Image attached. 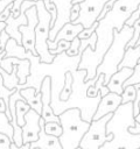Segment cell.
<instances>
[{
  "label": "cell",
  "instance_id": "cell-49",
  "mask_svg": "<svg viewBox=\"0 0 140 149\" xmlns=\"http://www.w3.org/2000/svg\"><path fill=\"white\" fill-rule=\"evenodd\" d=\"M139 63H140V59H139Z\"/></svg>",
  "mask_w": 140,
  "mask_h": 149
},
{
  "label": "cell",
  "instance_id": "cell-11",
  "mask_svg": "<svg viewBox=\"0 0 140 149\" xmlns=\"http://www.w3.org/2000/svg\"><path fill=\"white\" fill-rule=\"evenodd\" d=\"M41 114H38L34 109H29V112L24 116V126L22 127V141L24 143H33L38 140L40 133V120Z\"/></svg>",
  "mask_w": 140,
  "mask_h": 149
},
{
  "label": "cell",
  "instance_id": "cell-1",
  "mask_svg": "<svg viewBox=\"0 0 140 149\" xmlns=\"http://www.w3.org/2000/svg\"><path fill=\"white\" fill-rule=\"evenodd\" d=\"M139 3L140 0H118L114 2L112 9L98 21V27L96 29V49L92 50L91 47H88L82 54L80 62L77 66V70H86L88 73L85 77V83L96 77L97 68L102 63L104 55L113 42L114 29L118 31L123 29L130 16L134 10H136Z\"/></svg>",
  "mask_w": 140,
  "mask_h": 149
},
{
  "label": "cell",
  "instance_id": "cell-43",
  "mask_svg": "<svg viewBox=\"0 0 140 149\" xmlns=\"http://www.w3.org/2000/svg\"><path fill=\"white\" fill-rule=\"evenodd\" d=\"M85 0H72V5H78V3H82V2H84Z\"/></svg>",
  "mask_w": 140,
  "mask_h": 149
},
{
  "label": "cell",
  "instance_id": "cell-5",
  "mask_svg": "<svg viewBox=\"0 0 140 149\" xmlns=\"http://www.w3.org/2000/svg\"><path fill=\"white\" fill-rule=\"evenodd\" d=\"M114 113H110L99 120H92L88 132L84 134L79 147L82 149H100L105 143L111 142L114 139L113 133L106 132V126L111 121Z\"/></svg>",
  "mask_w": 140,
  "mask_h": 149
},
{
  "label": "cell",
  "instance_id": "cell-22",
  "mask_svg": "<svg viewBox=\"0 0 140 149\" xmlns=\"http://www.w3.org/2000/svg\"><path fill=\"white\" fill-rule=\"evenodd\" d=\"M0 133L7 135L13 141V127L9 122V119L6 116L5 113H0Z\"/></svg>",
  "mask_w": 140,
  "mask_h": 149
},
{
  "label": "cell",
  "instance_id": "cell-37",
  "mask_svg": "<svg viewBox=\"0 0 140 149\" xmlns=\"http://www.w3.org/2000/svg\"><path fill=\"white\" fill-rule=\"evenodd\" d=\"M0 113H5L6 116L9 119V121L12 120V116H10V112H9V107L8 105L5 102L4 99H0Z\"/></svg>",
  "mask_w": 140,
  "mask_h": 149
},
{
  "label": "cell",
  "instance_id": "cell-20",
  "mask_svg": "<svg viewBox=\"0 0 140 149\" xmlns=\"http://www.w3.org/2000/svg\"><path fill=\"white\" fill-rule=\"evenodd\" d=\"M72 93H74V76H72V72L68 71L64 73V84L58 94V98L63 102H66L72 95Z\"/></svg>",
  "mask_w": 140,
  "mask_h": 149
},
{
  "label": "cell",
  "instance_id": "cell-19",
  "mask_svg": "<svg viewBox=\"0 0 140 149\" xmlns=\"http://www.w3.org/2000/svg\"><path fill=\"white\" fill-rule=\"evenodd\" d=\"M26 49L19 44L15 40L9 38V41L7 42L6 45V52H5V57H15V58H20V59H24V54H26Z\"/></svg>",
  "mask_w": 140,
  "mask_h": 149
},
{
  "label": "cell",
  "instance_id": "cell-2",
  "mask_svg": "<svg viewBox=\"0 0 140 149\" xmlns=\"http://www.w3.org/2000/svg\"><path fill=\"white\" fill-rule=\"evenodd\" d=\"M134 29L133 27H130L125 24L120 31L116 30L113 31V42L106 54L103 57L102 63L98 65L96 76L98 74H104V85H107L110 78L118 71V66L120 62L124 58V54L126 50L127 43L131 41L133 37Z\"/></svg>",
  "mask_w": 140,
  "mask_h": 149
},
{
  "label": "cell",
  "instance_id": "cell-31",
  "mask_svg": "<svg viewBox=\"0 0 140 149\" xmlns=\"http://www.w3.org/2000/svg\"><path fill=\"white\" fill-rule=\"evenodd\" d=\"M9 35L4 30L0 35V55H2L5 57V52H6V45H7V42L9 41Z\"/></svg>",
  "mask_w": 140,
  "mask_h": 149
},
{
  "label": "cell",
  "instance_id": "cell-3",
  "mask_svg": "<svg viewBox=\"0 0 140 149\" xmlns=\"http://www.w3.org/2000/svg\"><path fill=\"white\" fill-rule=\"evenodd\" d=\"M58 116L63 128V133L58 137L62 149H77L91 122H86L82 119L80 108L78 107L66 108Z\"/></svg>",
  "mask_w": 140,
  "mask_h": 149
},
{
  "label": "cell",
  "instance_id": "cell-8",
  "mask_svg": "<svg viewBox=\"0 0 140 149\" xmlns=\"http://www.w3.org/2000/svg\"><path fill=\"white\" fill-rule=\"evenodd\" d=\"M36 1H32V0H24L21 5V9H20V15L18 17H14L12 14L9 15V17L6 21V29L5 31L9 35L10 38L15 40L19 44L22 45V36L21 33L19 30V28L21 26H26L27 24V16H26V10L29 9L30 7L35 6Z\"/></svg>",
  "mask_w": 140,
  "mask_h": 149
},
{
  "label": "cell",
  "instance_id": "cell-48",
  "mask_svg": "<svg viewBox=\"0 0 140 149\" xmlns=\"http://www.w3.org/2000/svg\"><path fill=\"white\" fill-rule=\"evenodd\" d=\"M77 149H82V148H80V147H78V148H77Z\"/></svg>",
  "mask_w": 140,
  "mask_h": 149
},
{
  "label": "cell",
  "instance_id": "cell-41",
  "mask_svg": "<svg viewBox=\"0 0 140 149\" xmlns=\"http://www.w3.org/2000/svg\"><path fill=\"white\" fill-rule=\"evenodd\" d=\"M10 149H30V143H24V144H22L21 147H18V146H15V144L12 142Z\"/></svg>",
  "mask_w": 140,
  "mask_h": 149
},
{
  "label": "cell",
  "instance_id": "cell-21",
  "mask_svg": "<svg viewBox=\"0 0 140 149\" xmlns=\"http://www.w3.org/2000/svg\"><path fill=\"white\" fill-rule=\"evenodd\" d=\"M30 106L26 101L19 100L16 102V123L22 128L24 126V116L29 112Z\"/></svg>",
  "mask_w": 140,
  "mask_h": 149
},
{
  "label": "cell",
  "instance_id": "cell-35",
  "mask_svg": "<svg viewBox=\"0 0 140 149\" xmlns=\"http://www.w3.org/2000/svg\"><path fill=\"white\" fill-rule=\"evenodd\" d=\"M139 16H140V3H139V6H138L136 10H134V12H133V14L130 16V19L126 21V23H125V24H127V26H130V27H133L134 22L139 19Z\"/></svg>",
  "mask_w": 140,
  "mask_h": 149
},
{
  "label": "cell",
  "instance_id": "cell-13",
  "mask_svg": "<svg viewBox=\"0 0 140 149\" xmlns=\"http://www.w3.org/2000/svg\"><path fill=\"white\" fill-rule=\"evenodd\" d=\"M83 29H84V27H83L82 24H79V23H78V24H75V23H72V22L65 23V24L62 27V29L57 33V35H56V37H55L54 41H49V40H48L47 43H48L49 50L56 49L57 43H58L61 40H65V41L71 42L75 37L78 36V34H79Z\"/></svg>",
  "mask_w": 140,
  "mask_h": 149
},
{
  "label": "cell",
  "instance_id": "cell-46",
  "mask_svg": "<svg viewBox=\"0 0 140 149\" xmlns=\"http://www.w3.org/2000/svg\"><path fill=\"white\" fill-rule=\"evenodd\" d=\"M2 59H4V56H2V55H0V63H1V61H2Z\"/></svg>",
  "mask_w": 140,
  "mask_h": 149
},
{
  "label": "cell",
  "instance_id": "cell-32",
  "mask_svg": "<svg viewBox=\"0 0 140 149\" xmlns=\"http://www.w3.org/2000/svg\"><path fill=\"white\" fill-rule=\"evenodd\" d=\"M24 0H15L12 3V15L14 17H18L20 15V9H21V5ZM32 1H37V0H32Z\"/></svg>",
  "mask_w": 140,
  "mask_h": 149
},
{
  "label": "cell",
  "instance_id": "cell-45",
  "mask_svg": "<svg viewBox=\"0 0 140 149\" xmlns=\"http://www.w3.org/2000/svg\"><path fill=\"white\" fill-rule=\"evenodd\" d=\"M136 45H140V36H139V40H138V42H136V44H135V47Z\"/></svg>",
  "mask_w": 140,
  "mask_h": 149
},
{
  "label": "cell",
  "instance_id": "cell-16",
  "mask_svg": "<svg viewBox=\"0 0 140 149\" xmlns=\"http://www.w3.org/2000/svg\"><path fill=\"white\" fill-rule=\"evenodd\" d=\"M20 93L32 109L36 111L38 114L42 113V100H41L42 94L40 88H35L33 86H26L20 90Z\"/></svg>",
  "mask_w": 140,
  "mask_h": 149
},
{
  "label": "cell",
  "instance_id": "cell-25",
  "mask_svg": "<svg viewBox=\"0 0 140 149\" xmlns=\"http://www.w3.org/2000/svg\"><path fill=\"white\" fill-rule=\"evenodd\" d=\"M79 48H80V40L78 37H75L71 41V44H70L69 49L65 51V55L68 57H77V56H80L79 55Z\"/></svg>",
  "mask_w": 140,
  "mask_h": 149
},
{
  "label": "cell",
  "instance_id": "cell-4",
  "mask_svg": "<svg viewBox=\"0 0 140 149\" xmlns=\"http://www.w3.org/2000/svg\"><path fill=\"white\" fill-rule=\"evenodd\" d=\"M35 7L38 16V23L35 28V49L40 58V63L52 64L56 56H52L50 54L47 43L49 40L51 14L46 9V6L42 0H37L35 2Z\"/></svg>",
  "mask_w": 140,
  "mask_h": 149
},
{
  "label": "cell",
  "instance_id": "cell-17",
  "mask_svg": "<svg viewBox=\"0 0 140 149\" xmlns=\"http://www.w3.org/2000/svg\"><path fill=\"white\" fill-rule=\"evenodd\" d=\"M9 58V61L12 63H14L18 68L16 71V76L19 78V85L22 86V88L24 87V84L27 83V78L30 74V61L29 59H20V58H15V57H7Z\"/></svg>",
  "mask_w": 140,
  "mask_h": 149
},
{
  "label": "cell",
  "instance_id": "cell-29",
  "mask_svg": "<svg viewBox=\"0 0 140 149\" xmlns=\"http://www.w3.org/2000/svg\"><path fill=\"white\" fill-rule=\"evenodd\" d=\"M70 44H71V42L65 41V40H61V41L57 43L56 49H51V50H49V51H50V54H51L52 56H57V55H60V54H62V52H65V51L69 49Z\"/></svg>",
  "mask_w": 140,
  "mask_h": 149
},
{
  "label": "cell",
  "instance_id": "cell-23",
  "mask_svg": "<svg viewBox=\"0 0 140 149\" xmlns=\"http://www.w3.org/2000/svg\"><path fill=\"white\" fill-rule=\"evenodd\" d=\"M136 91L134 85H128L124 87V92L121 94V105H125L127 102H133L135 100Z\"/></svg>",
  "mask_w": 140,
  "mask_h": 149
},
{
  "label": "cell",
  "instance_id": "cell-33",
  "mask_svg": "<svg viewBox=\"0 0 140 149\" xmlns=\"http://www.w3.org/2000/svg\"><path fill=\"white\" fill-rule=\"evenodd\" d=\"M12 142L13 141L7 135L0 133V149H10Z\"/></svg>",
  "mask_w": 140,
  "mask_h": 149
},
{
  "label": "cell",
  "instance_id": "cell-50",
  "mask_svg": "<svg viewBox=\"0 0 140 149\" xmlns=\"http://www.w3.org/2000/svg\"><path fill=\"white\" fill-rule=\"evenodd\" d=\"M139 149H140V148H139Z\"/></svg>",
  "mask_w": 140,
  "mask_h": 149
},
{
  "label": "cell",
  "instance_id": "cell-27",
  "mask_svg": "<svg viewBox=\"0 0 140 149\" xmlns=\"http://www.w3.org/2000/svg\"><path fill=\"white\" fill-rule=\"evenodd\" d=\"M140 84V63L136 64V66L133 69V74L124 83V87L128 85H135Z\"/></svg>",
  "mask_w": 140,
  "mask_h": 149
},
{
  "label": "cell",
  "instance_id": "cell-12",
  "mask_svg": "<svg viewBox=\"0 0 140 149\" xmlns=\"http://www.w3.org/2000/svg\"><path fill=\"white\" fill-rule=\"evenodd\" d=\"M120 105H121V95L112 92L107 93L106 95L102 97L92 120H99L100 118L110 113H116V111L119 108Z\"/></svg>",
  "mask_w": 140,
  "mask_h": 149
},
{
  "label": "cell",
  "instance_id": "cell-44",
  "mask_svg": "<svg viewBox=\"0 0 140 149\" xmlns=\"http://www.w3.org/2000/svg\"><path fill=\"white\" fill-rule=\"evenodd\" d=\"M5 73H6V71H5V70H2V69H1V66H0V74H5Z\"/></svg>",
  "mask_w": 140,
  "mask_h": 149
},
{
  "label": "cell",
  "instance_id": "cell-18",
  "mask_svg": "<svg viewBox=\"0 0 140 149\" xmlns=\"http://www.w3.org/2000/svg\"><path fill=\"white\" fill-rule=\"evenodd\" d=\"M139 59H140V45H136L133 48H126L124 58L120 62L118 70H120L123 68L134 69L136 66V64L139 63Z\"/></svg>",
  "mask_w": 140,
  "mask_h": 149
},
{
  "label": "cell",
  "instance_id": "cell-6",
  "mask_svg": "<svg viewBox=\"0 0 140 149\" xmlns=\"http://www.w3.org/2000/svg\"><path fill=\"white\" fill-rule=\"evenodd\" d=\"M26 16H27V24L21 26L19 28L22 36V47L27 51H30L34 56H37V52L35 49V28L38 23L36 7L33 6L29 9H27Z\"/></svg>",
  "mask_w": 140,
  "mask_h": 149
},
{
  "label": "cell",
  "instance_id": "cell-42",
  "mask_svg": "<svg viewBox=\"0 0 140 149\" xmlns=\"http://www.w3.org/2000/svg\"><path fill=\"white\" fill-rule=\"evenodd\" d=\"M6 29V22H0V35Z\"/></svg>",
  "mask_w": 140,
  "mask_h": 149
},
{
  "label": "cell",
  "instance_id": "cell-9",
  "mask_svg": "<svg viewBox=\"0 0 140 149\" xmlns=\"http://www.w3.org/2000/svg\"><path fill=\"white\" fill-rule=\"evenodd\" d=\"M51 76L46 74L41 81V100H42V113L41 116L44 122H60V116L55 114L51 107ZM61 123V122H60Z\"/></svg>",
  "mask_w": 140,
  "mask_h": 149
},
{
  "label": "cell",
  "instance_id": "cell-24",
  "mask_svg": "<svg viewBox=\"0 0 140 149\" xmlns=\"http://www.w3.org/2000/svg\"><path fill=\"white\" fill-rule=\"evenodd\" d=\"M44 132L49 135L60 137L63 133V128L60 122H46L44 123Z\"/></svg>",
  "mask_w": 140,
  "mask_h": 149
},
{
  "label": "cell",
  "instance_id": "cell-40",
  "mask_svg": "<svg viewBox=\"0 0 140 149\" xmlns=\"http://www.w3.org/2000/svg\"><path fill=\"white\" fill-rule=\"evenodd\" d=\"M15 0H0V14H1V12L8 6V5H10V3H13Z\"/></svg>",
  "mask_w": 140,
  "mask_h": 149
},
{
  "label": "cell",
  "instance_id": "cell-36",
  "mask_svg": "<svg viewBox=\"0 0 140 149\" xmlns=\"http://www.w3.org/2000/svg\"><path fill=\"white\" fill-rule=\"evenodd\" d=\"M10 14H12V3L8 5V6L1 12V14H0V22H6Z\"/></svg>",
  "mask_w": 140,
  "mask_h": 149
},
{
  "label": "cell",
  "instance_id": "cell-10",
  "mask_svg": "<svg viewBox=\"0 0 140 149\" xmlns=\"http://www.w3.org/2000/svg\"><path fill=\"white\" fill-rule=\"evenodd\" d=\"M51 2L56 7L57 16L54 27L49 31V41H54L57 33L62 29V27L65 23L70 22V12L72 7V0H51Z\"/></svg>",
  "mask_w": 140,
  "mask_h": 149
},
{
  "label": "cell",
  "instance_id": "cell-28",
  "mask_svg": "<svg viewBox=\"0 0 140 149\" xmlns=\"http://www.w3.org/2000/svg\"><path fill=\"white\" fill-rule=\"evenodd\" d=\"M133 29H134L133 37H132L131 41L127 43L126 48H133V47H135V44H136V42H138V40H139V36H140V16H139V19L134 22Z\"/></svg>",
  "mask_w": 140,
  "mask_h": 149
},
{
  "label": "cell",
  "instance_id": "cell-7",
  "mask_svg": "<svg viewBox=\"0 0 140 149\" xmlns=\"http://www.w3.org/2000/svg\"><path fill=\"white\" fill-rule=\"evenodd\" d=\"M108 0H85L80 5V13L78 19L72 22L75 24H82L84 28H90L98 19L104 5Z\"/></svg>",
  "mask_w": 140,
  "mask_h": 149
},
{
  "label": "cell",
  "instance_id": "cell-14",
  "mask_svg": "<svg viewBox=\"0 0 140 149\" xmlns=\"http://www.w3.org/2000/svg\"><path fill=\"white\" fill-rule=\"evenodd\" d=\"M44 120L41 118L40 120V133L38 140L30 143V149L40 148V149H62V144L57 136L49 135L44 132Z\"/></svg>",
  "mask_w": 140,
  "mask_h": 149
},
{
  "label": "cell",
  "instance_id": "cell-15",
  "mask_svg": "<svg viewBox=\"0 0 140 149\" xmlns=\"http://www.w3.org/2000/svg\"><path fill=\"white\" fill-rule=\"evenodd\" d=\"M133 74V69L130 68H123L118 70L108 80L107 83V88L112 93H117L119 95L123 94L124 92V83Z\"/></svg>",
  "mask_w": 140,
  "mask_h": 149
},
{
  "label": "cell",
  "instance_id": "cell-26",
  "mask_svg": "<svg viewBox=\"0 0 140 149\" xmlns=\"http://www.w3.org/2000/svg\"><path fill=\"white\" fill-rule=\"evenodd\" d=\"M16 91V88H13V90H9L5 86L4 84V79H2V76L0 74V99H4L5 102L8 105L9 104V98L10 95Z\"/></svg>",
  "mask_w": 140,
  "mask_h": 149
},
{
  "label": "cell",
  "instance_id": "cell-47",
  "mask_svg": "<svg viewBox=\"0 0 140 149\" xmlns=\"http://www.w3.org/2000/svg\"><path fill=\"white\" fill-rule=\"evenodd\" d=\"M33 149H40V148H33Z\"/></svg>",
  "mask_w": 140,
  "mask_h": 149
},
{
  "label": "cell",
  "instance_id": "cell-30",
  "mask_svg": "<svg viewBox=\"0 0 140 149\" xmlns=\"http://www.w3.org/2000/svg\"><path fill=\"white\" fill-rule=\"evenodd\" d=\"M97 27H98V21H96L90 28H84L79 34H78V38L79 40H86V38H89L94 31H96V29H97Z\"/></svg>",
  "mask_w": 140,
  "mask_h": 149
},
{
  "label": "cell",
  "instance_id": "cell-39",
  "mask_svg": "<svg viewBox=\"0 0 140 149\" xmlns=\"http://www.w3.org/2000/svg\"><path fill=\"white\" fill-rule=\"evenodd\" d=\"M127 130H128V133H130V134L139 135V134H140V123L135 122V126H133V127H130Z\"/></svg>",
  "mask_w": 140,
  "mask_h": 149
},
{
  "label": "cell",
  "instance_id": "cell-38",
  "mask_svg": "<svg viewBox=\"0 0 140 149\" xmlns=\"http://www.w3.org/2000/svg\"><path fill=\"white\" fill-rule=\"evenodd\" d=\"M86 97L88 98H96L98 94H100L99 93V91L94 87V84H92V85H89V87L86 88Z\"/></svg>",
  "mask_w": 140,
  "mask_h": 149
},
{
  "label": "cell",
  "instance_id": "cell-34",
  "mask_svg": "<svg viewBox=\"0 0 140 149\" xmlns=\"http://www.w3.org/2000/svg\"><path fill=\"white\" fill-rule=\"evenodd\" d=\"M80 13V5H72L71 7V12H70V22H75Z\"/></svg>",
  "mask_w": 140,
  "mask_h": 149
}]
</instances>
